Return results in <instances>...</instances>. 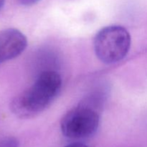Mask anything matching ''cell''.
Here are the masks:
<instances>
[{"label": "cell", "instance_id": "6da1fadb", "mask_svg": "<svg viewBox=\"0 0 147 147\" xmlns=\"http://www.w3.org/2000/svg\"><path fill=\"white\" fill-rule=\"evenodd\" d=\"M61 86V77L57 72H42L31 87L11 100V111L20 119L34 117L50 106L60 93Z\"/></svg>", "mask_w": 147, "mask_h": 147}, {"label": "cell", "instance_id": "7a4b0ae2", "mask_svg": "<svg viewBox=\"0 0 147 147\" xmlns=\"http://www.w3.org/2000/svg\"><path fill=\"white\" fill-rule=\"evenodd\" d=\"M131 39L129 31L119 25L105 27L96 34L94 51L103 63L113 64L123 60L129 53Z\"/></svg>", "mask_w": 147, "mask_h": 147}, {"label": "cell", "instance_id": "3957f363", "mask_svg": "<svg viewBox=\"0 0 147 147\" xmlns=\"http://www.w3.org/2000/svg\"><path fill=\"white\" fill-rule=\"evenodd\" d=\"M100 123L97 109L81 103L71 109L62 119L60 129L65 137L74 140L85 139L95 134Z\"/></svg>", "mask_w": 147, "mask_h": 147}, {"label": "cell", "instance_id": "277c9868", "mask_svg": "<svg viewBox=\"0 0 147 147\" xmlns=\"http://www.w3.org/2000/svg\"><path fill=\"white\" fill-rule=\"evenodd\" d=\"M27 45V37L20 30L9 28L0 31V63L18 57Z\"/></svg>", "mask_w": 147, "mask_h": 147}, {"label": "cell", "instance_id": "5b68a950", "mask_svg": "<svg viewBox=\"0 0 147 147\" xmlns=\"http://www.w3.org/2000/svg\"><path fill=\"white\" fill-rule=\"evenodd\" d=\"M19 141L12 136H7L0 139V147H19Z\"/></svg>", "mask_w": 147, "mask_h": 147}, {"label": "cell", "instance_id": "8992f818", "mask_svg": "<svg viewBox=\"0 0 147 147\" xmlns=\"http://www.w3.org/2000/svg\"><path fill=\"white\" fill-rule=\"evenodd\" d=\"M20 4L24 6H32L38 2L40 0H17Z\"/></svg>", "mask_w": 147, "mask_h": 147}, {"label": "cell", "instance_id": "52a82bcc", "mask_svg": "<svg viewBox=\"0 0 147 147\" xmlns=\"http://www.w3.org/2000/svg\"><path fill=\"white\" fill-rule=\"evenodd\" d=\"M64 147H89V146H87L86 144H85L80 143V142H76V143L70 144L67 145V146Z\"/></svg>", "mask_w": 147, "mask_h": 147}, {"label": "cell", "instance_id": "ba28073f", "mask_svg": "<svg viewBox=\"0 0 147 147\" xmlns=\"http://www.w3.org/2000/svg\"><path fill=\"white\" fill-rule=\"evenodd\" d=\"M4 3H5V0H0V10L4 7Z\"/></svg>", "mask_w": 147, "mask_h": 147}]
</instances>
